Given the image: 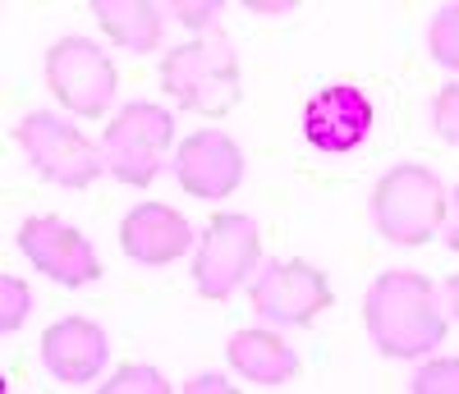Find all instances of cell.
<instances>
[{"instance_id": "6da1fadb", "label": "cell", "mask_w": 459, "mask_h": 394, "mask_svg": "<svg viewBox=\"0 0 459 394\" xmlns=\"http://www.w3.org/2000/svg\"><path fill=\"white\" fill-rule=\"evenodd\" d=\"M363 321L386 358H423L446 339V317L432 303V280L418 270L377 275L363 298Z\"/></svg>"}, {"instance_id": "7a4b0ae2", "label": "cell", "mask_w": 459, "mask_h": 394, "mask_svg": "<svg viewBox=\"0 0 459 394\" xmlns=\"http://www.w3.org/2000/svg\"><path fill=\"white\" fill-rule=\"evenodd\" d=\"M446 188L432 170L423 166H395L381 175L377 193H372V220L400 248H423L428 239H437L446 225Z\"/></svg>"}, {"instance_id": "3957f363", "label": "cell", "mask_w": 459, "mask_h": 394, "mask_svg": "<svg viewBox=\"0 0 459 394\" xmlns=\"http://www.w3.org/2000/svg\"><path fill=\"white\" fill-rule=\"evenodd\" d=\"M161 88L194 115H225L239 101V60L225 37L175 47L161 64Z\"/></svg>"}, {"instance_id": "277c9868", "label": "cell", "mask_w": 459, "mask_h": 394, "mask_svg": "<svg viewBox=\"0 0 459 394\" xmlns=\"http://www.w3.org/2000/svg\"><path fill=\"white\" fill-rule=\"evenodd\" d=\"M170 142H175V120L161 106H152V101H134L106 124L101 156H106V170L120 184L147 188L152 179L161 175Z\"/></svg>"}, {"instance_id": "5b68a950", "label": "cell", "mask_w": 459, "mask_h": 394, "mask_svg": "<svg viewBox=\"0 0 459 394\" xmlns=\"http://www.w3.org/2000/svg\"><path fill=\"white\" fill-rule=\"evenodd\" d=\"M14 142L32 161V170L51 184H60V188H88L106 170L101 147H92V138L79 133L74 124L56 120L51 110L23 115V124L14 129Z\"/></svg>"}, {"instance_id": "8992f818", "label": "cell", "mask_w": 459, "mask_h": 394, "mask_svg": "<svg viewBox=\"0 0 459 394\" xmlns=\"http://www.w3.org/2000/svg\"><path fill=\"white\" fill-rule=\"evenodd\" d=\"M257 253H262V239H257L253 216H239V211L212 216V225L203 229L198 257H194L198 294L203 298H230L248 280V270L257 266Z\"/></svg>"}, {"instance_id": "52a82bcc", "label": "cell", "mask_w": 459, "mask_h": 394, "mask_svg": "<svg viewBox=\"0 0 459 394\" xmlns=\"http://www.w3.org/2000/svg\"><path fill=\"white\" fill-rule=\"evenodd\" d=\"M47 83L74 115H101L120 88L110 56L88 37H60L47 51Z\"/></svg>"}, {"instance_id": "ba28073f", "label": "cell", "mask_w": 459, "mask_h": 394, "mask_svg": "<svg viewBox=\"0 0 459 394\" xmlns=\"http://www.w3.org/2000/svg\"><path fill=\"white\" fill-rule=\"evenodd\" d=\"M331 303L335 294L313 261H272L253 280V312L272 326H313Z\"/></svg>"}, {"instance_id": "9c48e42d", "label": "cell", "mask_w": 459, "mask_h": 394, "mask_svg": "<svg viewBox=\"0 0 459 394\" xmlns=\"http://www.w3.org/2000/svg\"><path fill=\"white\" fill-rule=\"evenodd\" d=\"M372 124H377V110L368 92L354 83H331L313 92V101L303 106V138L322 156H350L354 147H363Z\"/></svg>"}, {"instance_id": "30bf717a", "label": "cell", "mask_w": 459, "mask_h": 394, "mask_svg": "<svg viewBox=\"0 0 459 394\" xmlns=\"http://www.w3.org/2000/svg\"><path fill=\"white\" fill-rule=\"evenodd\" d=\"M19 253L47 275V280L65 285V289H79L92 285L101 275V261L92 253V244L83 239L79 229H69L56 216H28L19 225Z\"/></svg>"}, {"instance_id": "8fae6325", "label": "cell", "mask_w": 459, "mask_h": 394, "mask_svg": "<svg viewBox=\"0 0 459 394\" xmlns=\"http://www.w3.org/2000/svg\"><path fill=\"white\" fill-rule=\"evenodd\" d=\"M175 179L184 193L194 197H230L244 179V151L235 138H225L221 129L194 133L188 142H179L175 151Z\"/></svg>"}, {"instance_id": "7c38bea8", "label": "cell", "mask_w": 459, "mask_h": 394, "mask_svg": "<svg viewBox=\"0 0 459 394\" xmlns=\"http://www.w3.org/2000/svg\"><path fill=\"white\" fill-rule=\"evenodd\" d=\"M106 353H110L106 330L92 326L88 317H65V321H56V326L42 335V363H47V372H51L56 381H65V385H88V381H97L101 367H106Z\"/></svg>"}, {"instance_id": "4fadbf2b", "label": "cell", "mask_w": 459, "mask_h": 394, "mask_svg": "<svg viewBox=\"0 0 459 394\" xmlns=\"http://www.w3.org/2000/svg\"><path fill=\"white\" fill-rule=\"evenodd\" d=\"M120 248L138 266H166L194 248V229H188V220L179 211H170L161 202H143L129 211V220L120 229Z\"/></svg>"}, {"instance_id": "5bb4252c", "label": "cell", "mask_w": 459, "mask_h": 394, "mask_svg": "<svg viewBox=\"0 0 459 394\" xmlns=\"http://www.w3.org/2000/svg\"><path fill=\"white\" fill-rule=\"evenodd\" d=\"M225 353L239 367V376H248L257 385H285L299 376V353L272 330H239Z\"/></svg>"}, {"instance_id": "9a60e30c", "label": "cell", "mask_w": 459, "mask_h": 394, "mask_svg": "<svg viewBox=\"0 0 459 394\" xmlns=\"http://www.w3.org/2000/svg\"><path fill=\"white\" fill-rule=\"evenodd\" d=\"M92 14L101 19V28L134 56L157 51L161 42V14L166 5H152V0H92Z\"/></svg>"}, {"instance_id": "2e32d148", "label": "cell", "mask_w": 459, "mask_h": 394, "mask_svg": "<svg viewBox=\"0 0 459 394\" xmlns=\"http://www.w3.org/2000/svg\"><path fill=\"white\" fill-rule=\"evenodd\" d=\"M428 51L437 64L459 69V5H441L428 23Z\"/></svg>"}, {"instance_id": "e0dca14e", "label": "cell", "mask_w": 459, "mask_h": 394, "mask_svg": "<svg viewBox=\"0 0 459 394\" xmlns=\"http://www.w3.org/2000/svg\"><path fill=\"white\" fill-rule=\"evenodd\" d=\"M32 294L19 275H0V330H19L28 321Z\"/></svg>"}, {"instance_id": "ac0fdd59", "label": "cell", "mask_w": 459, "mask_h": 394, "mask_svg": "<svg viewBox=\"0 0 459 394\" xmlns=\"http://www.w3.org/2000/svg\"><path fill=\"white\" fill-rule=\"evenodd\" d=\"M106 394H138V390H147V394H170V385H166V376L157 372V367H125L115 381H106L101 385Z\"/></svg>"}, {"instance_id": "d6986e66", "label": "cell", "mask_w": 459, "mask_h": 394, "mask_svg": "<svg viewBox=\"0 0 459 394\" xmlns=\"http://www.w3.org/2000/svg\"><path fill=\"white\" fill-rule=\"evenodd\" d=\"M413 394H459V358L428 363L413 376Z\"/></svg>"}, {"instance_id": "ffe728a7", "label": "cell", "mask_w": 459, "mask_h": 394, "mask_svg": "<svg viewBox=\"0 0 459 394\" xmlns=\"http://www.w3.org/2000/svg\"><path fill=\"white\" fill-rule=\"evenodd\" d=\"M432 129L446 142H459V83H450L432 97Z\"/></svg>"}, {"instance_id": "44dd1931", "label": "cell", "mask_w": 459, "mask_h": 394, "mask_svg": "<svg viewBox=\"0 0 459 394\" xmlns=\"http://www.w3.org/2000/svg\"><path fill=\"white\" fill-rule=\"evenodd\" d=\"M166 10H170V14H179V23H188V28H207V23L221 14L216 0H203V5H198V0H170Z\"/></svg>"}, {"instance_id": "7402d4cb", "label": "cell", "mask_w": 459, "mask_h": 394, "mask_svg": "<svg viewBox=\"0 0 459 394\" xmlns=\"http://www.w3.org/2000/svg\"><path fill=\"white\" fill-rule=\"evenodd\" d=\"M446 244L459 253V188H455V197H450V216H446Z\"/></svg>"}, {"instance_id": "603a6c76", "label": "cell", "mask_w": 459, "mask_h": 394, "mask_svg": "<svg viewBox=\"0 0 459 394\" xmlns=\"http://www.w3.org/2000/svg\"><path fill=\"white\" fill-rule=\"evenodd\" d=\"M188 390L203 394V390H230V385H225L221 376H212V372H207V376H198V381H188Z\"/></svg>"}, {"instance_id": "cb8c5ba5", "label": "cell", "mask_w": 459, "mask_h": 394, "mask_svg": "<svg viewBox=\"0 0 459 394\" xmlns=\"http://www.w3.org/2000/svg\"><path fill=\"white\" fill-rule=\"evenodd\" d=\"M450 312H455V321H459V275H450Z\"/></svg>"}, {"instance_id": "d4e9b609", "label": "cell", "mask_w": 459, "mask_h": 394, "mask_svg": "<svg viewBox=\"0 0 459 394\" xmlns=\"http://www.w3.org/2000/svg\"><path fill=\"white\" fill-rule=\"evenodd\" d=\"M253 10H257V14H290L294 5H253Z\"/></svg>"}]
</instances>
